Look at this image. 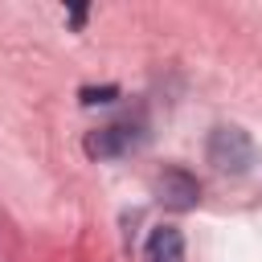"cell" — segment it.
Here are the masks:
<instances>
[{"label":"cell","mask_w":262,"mask_h":262,"mask_svg":"<svg viewBox=\"0 0 262 262\" xmlns=\"http://www.w3.org/2000/svg\"><path fill=\"white\" fill-rule=\"evenodd\" d=\"M205 156H209V164H213L217 172L242 176V172H250V164H254V139H250L242 127H213Z\"/></svg>","instance_id":"obj_1"},{"label":"cell","mask_w":262,"mask_h":262,"mask_svg":"<svg viewBox=\"0 0 262 262\" xmlns=\"http://www.w3.org/2000/svg\"><path fill=\"white\" fill-rule=\"evenodd\" d=\"M151 192H156V201H160L164 209L188 213V209H196V201H201V180H196L192 172H184V168H164V172L151 180Z\"/></svg>","instance_id":"obj_2"},{"label":"cell","mask_w":262,"mask_h":262,"mask_svg":"<svg viewBox=\"0 0 262 262\" xmlns=\"http://www.w3.org/2000/svg\"><path fill=\"white\" fill-rule=\"evenodd\" d=\"M139 143H143V131H135L131 123H106V127H98V131L86 135V156H94V160H119V156L135 151Z\"/></svg>","instance_id":"obj_3"},{"label":"cell","mask_w":262,"mask_h":262,"mask_svg":"<svg viewBox=\"0 0 262 262\" xmlns=\"http://www.w3.org/2000/svg\"><path fill=\"white\" fill-rule=\"evenodd\" d=\"M143 254H147V262H184V233L176 225H160V229H151Z\"/></svg>","instance_id":"obj_4"},{"label":"cell","mask_w":262,"mask_h":262,"mask_svg":"<svg viewBox=\"0 0 262 262\" xmlns=\"http://www.w3.org/2000/svg\"><path fill=\"white\" fill-rule=\"evenodd\" d=\"M86 106H106V102H115L119 98V86H82V94H78Z\"/></svg>","instance_id":"obj_5"},{"label":"cell","mask_w":262,"mask_h":262,"mask_svg":"<svg viewBox=\"0 0 262 262\" xmlns=\"http://www.w3.org/2000/svg\"><path fill=\"white\" fill-rule=\"evenodd\" d=\"M70 20L82 25V20H86V4H74V8H70Z\"/></svg>","instance_id":"obj_6"}]
</instances>
